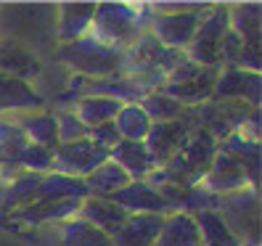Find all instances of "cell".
I'll return each instance as SVG.
<instances>
[{
	"label": "cell",
	"mask_w": 262,
	"mask_h": 246,
	"mask_svg": "<svg viewBox=\"0 0 262 246\" xmlns=\"http://www.w3.org/2000/svg\"><path fill=\"white\" fill-rule=\"evenodd\" d=\"M151 21L148 3H96L90 37L117 51H127Z\"/></svg>",
	"instance_id": "obj_1"
},
{
	"label": "cell",
	"mask_w": 262,
	"mask_h": 246,
	"mask_svg": "<svg viewBox=\"0 0 262 246\" xmlns=\"http://www.w3.org/2000/svg\"><path fill=\"white\" fill-rule=\"evenodd\" d=\"M53 58L61 66H67L74 77H85V80L125 77V51L109 48L90 35L69 45H56Z\"/></svg>",
	"instance_id": "obj_2"
},
{
	"label": "cell",
	"mask_w": 262,
	"mask_h": 246,
	"mask_svg": "<svg viewBox=\"0 0 262 246\" xmlns=\"http://www.w3.org/2000/svg\"><path fill=\"white\" fill-rule=\"evenodd\" d=\"M217 153V138L207 130H191L186 146H183L164 167H157V175L172 186L180 188H196L202 183L204 172Z\"/></svg>",
	"instance_id": "obj_3"
},
{
	"label": "cell",
	"mask_w": 262,
	"mask_h": 246,
	"mask_svg": "<svg viewBox=\"0 0 262 246\" xmlns=\"http://www.w3.org/2000/svg\"><path fill=\"white\" fill-rule=\"evenodd\" d=\"M214 212L238 246H259V188H244L214 198Z\"/></svg>",
	"instance_id": "obj_4"
},
{
	"label": "cell",
	"mask_w": 262,
	"mask_h": 246,
	"mask_svg": "<svg viewBox=\"0 0 262 246\" xmlns=\"http://www.w3.org/2000/svg\"><path fill=\"white\" fill-rule=\"evenodd\" d=\"M214 80H217V69H204L191 64L188 58H183L180 64L164 77L162 93H167L172 101H178L183 109H193L212 98Z\"/></svg>",
	"instance_id": "obj_5"
},
{
	"label": "cell",
	"mask_w": 262,
	"mask_h": 246,
	"mask_svg": "<svg viewBox=\"0 0 262 246\" xmlns=\"http://www.w3.org/2000/svg\"><path fill=\"white\" fill-rule=\"evenodd\" d=\"M183 58L180 51L162 45L146 29L125 51V77H167Z\"/></svg>",
	"instance_id": "obj_6"
},
{
	"label": "cell",
	"mask_w": 262,
	"mask_h": 246,
	"mask_svg": "<svg viewBox=\"0 0 262 246\" xmlns=\"http://www.w3.org/2000/svg\"><path fill=\"white\" fill-rule=\"evenodd\" d=\"M228 29H230L228 6H212L209 13L204 16V21L199 24L193 40L188 42V48L183 51V56L196 66L220 72V51H223Z\"/></svg>",
	"instance_id": "obj_7"
},
{
	"label": "cell",
	"mask_w": 262,
	"mask_h": 246,
	"mask_svg": "<svg viewBox=\"0 0 262 246\" xmlns=\"http://www.w3.org/2000/svg\"><path fill=\"white\" fill-rule=\"evenodd\" d=\"M209 8H212V3H202L193 11H183V13H151L148 32L162 45L183 53L188 48V42L193 40L199 24H202L204 16L209 13Z\"/></svg>",
	"instance_id": "obj_8"
},
{
	"label": "cell",
	"mask_w": 262,
	"mask_h": 246,
	"mask_svg": "<svg viewBox=\"0 0 262 246\" xmlns=\"http://www.w3.org/2000/svg\"><path fill=\"white\" fill-rule=\"evenodd\" d=\"M103 162H109V148L93 143L90 138H82V141H74V143L56 146L51 172L85 180L93 170H98Z\"/></svg>",
	"instance_id": "obj_9"
},
{
	"label": "cell",
	"mask_w": 262,
	"mask_h": 246,
	"mask_svg": "<svg viewBox=\"0 0 262 246\" xmlns=\"http://www.w3.org/2000/svg\"><path fill=\"white\" fill-rule=\"evenodd\" d=\"M191 122L183 111L180 119H172V122H157V125L148 127V135L143 138V146L146 151L151 153V159L157 167H164L175 153L186 146L188 135H191Z\"/></svg>",
	"instance_id": "obj_10"
},
{
	"label": "cell",
	"mask_w": 262,
	"mask_h": 246,
	"mask_svg": "<svg viewBox=\"0 0 262 246\" xmlns=\"http://www.w3.org/2000/svg\"><path fill=\"white\" fill-rule=\"evenodd\" d=\"M259 93H262V77L244 72L238 66H223L214 80V90L209 101H241L252 109H259Z\"/></svg>",
	"instance_id": "obj_11"
},
{
	"label": "cell",
	"mask_w": 262,
	"mask_h": 246,
	"mask_svg": "<svg viewBox=\"0 0 262 246\" xmlns=\"http://www.w3.org/2000/svg\"><path fill=\"white\" fill-rule=\"evenodd\" d=\"M199 188L209 196H228V193H236V191H244V188H257L252 186L249 175L246 170L233 159V156H225V153H214V159L209 164V170L204 172Z\"/></svg>",
	"instance_id": "obj_12"
},
{
	"label": "cell",
	"mask_w": 262,
	"mask_h": 246,
	"mask_svg": "<svg viewBox=\"0 0 262 246\" xmlns=\"http://www.w3.org/2000/svg\"><path fill=\"white\" fill-rule=\"evenodd\" d=\"M42 74V58L27 48L24 42L11 37H0V77H13L27 85H32Z\"/></svg>",
	"instance_id": "obj_13"
},
{
	"label": "cell",
	"mask_w": 262,
	"mask_h": 246,
	"mask_svg": "<svg viewBox=\"0 0 262 246\" xmlns=\"http://www.w3.org/2000/svg\"><path fill=\"white\" fill-rule=\"evenodd\" d=\"M80 198H64V202H37L11 209V212H0V217L13 220V225H45V222H67L72 217H77V209H80Z\"/></svg>",
	"instance_id": "obj_14"
},
{
	"label": "cell",
	"mask_w": 262,
	"mask_h": 246,
	"mask_svg": "<svg viewBox=\"0 0 262 246\" xmlns=\"http://www.w3.org/2000/svg\"><path fill=\"white\" fill-rule=\"evenodd\" d=\"M109 202L122 207L127 214H172L169 204L143 180H130L125 188L106 196Z\"/></svg>",
	"instance_id": "obj_15"
},
{
	"label": "cell",
	"mask_w": 262,
	"mask_h": 246,
	"mask_svg": "<svg viewBox=\"0 0 262 246\" xmlns=\"http://www.w3.org/2000/svg\"><path fill=\"white\" fill-rule=\"evenodd\" d=\"M13 125L21 130L32 146H40L45 151H56L58 146V127H56V111L51 109H40V111H19V114H8Z\"/></svg>",
	"instance_id": "obj_16"
},
{
	"label": "cell",
	"mask_w": 262,
	"mask_h": 246,
	"mask_svg": "<svg viewBox=\"0 0 262 246\" xmlns=\"http://www.w3.org/2000/svg\"><path fill=\"white\" fill-rule=\"evenodd\" d=\"M93 13L96 3H58L56 29H53L56 45H69L85 37L90 32V24H93Z\"/></svg>",
	"instance_id": "obj_17"
},
{
	"label": "cell",
	"mask_w": 262,
	"mask_h": 246,
	"mask_svg": "<svg viewBox=\"0 0 262 246\" xmlns=\"http://www.w3.org/2000/svg\"><path fill=\"white\" fill-rule=\"evenodd\" d=\"M48 98L35 85H27L13 77H0V117L19 114V111H40L48 109Z\"/></svg>",
	"instance_id": "obj_18"
},
{
	"label": "cell",
	"mask_w": 262,
	"mask_h": 246,
	"mask_svg": "<svg viewBox=\"0 0 262 246\" xmlns=\"http://www.w3.org/2000/svg\"><path fill=\"white\" fill-rule=\"evenodd\" d=\"M127 217H130V214L122 209V207H117L114 202H109V198H101V196H88V198H82L80 209H77V220L90 222L93 228L103 230L106 236H114Z\"/></svg>",
	"instance_id": "obj_19"
},
{
	"label": "cell",
	"mask_w": 262,
	"mask_h": 246,
	"mask_svg": "<svg viewBox=\"0 0 262 246\" xmlns=\"http://www.w3.org/2000/svg\"><path fill=\"white\" fill-rule=\"evenodd\" d=\"M167 214H130L112 236L114 246H154Z\"/></svg>",
	"instance_id": "obj_20"
},
{
	"label": "cell",
	"mask_w": 262,
	"mask_h": 246,
	"mask_svg": "<svg viewBox=\"0 0 262 246\" xmlns=\"http://www.w3.org/2000/svg\"><path fill=\"white\" fill-rule=\"evenodd\" d=\"M109 159L117 167H122L130 180H146L154 170H157V164H154V159H151V153L146 151V146L135 143V141H117L109 148Z\"/></svg>",
	"instance_id": "obj_21"
},
{
	"label": "cell",
	"mask_w": 262,
	"mask_h": 246,
	"mask_svg": "<svg viewBox=\"0 0 262 246\" xmlns=\"http://www.w3.org/2000/svg\"><path fill=\"white\" fill-rule=\"evenodd\" d=\"M228 21L230 32H233L241 42L244 51L259 53V3H238L228 6Z\"/></svg>",
	"instance_id": "obj_22"
},
{
	"label": "cell",
	"mask_w": 262,
	"mask_h": 246,
	"mask_svg": "<svg viewBox=\"0 0 262 246\" xmlns=\"http://www.w3.org/2000/svg\"><path fill=\"white\" fill-rule=\"evenodd\" d=\"M154 246H202L193 214H186V212L167 214Z\"/></svg>",
	"instance_id": "obj_23"
},
{
	"label": "cell",
	"mask_w": 262,
	"mask_h": 246,
	"mask_svg": "<svg viewBox=\"0 0 262 246\" xmlns=\"http://www.w3.org/2000/svg\"><path fill=\"white\" fill-rule=\"evenodd\" d=\"M125 103H119L114 98H103V96H85V98H77L69 109L72 114L82 122L88 130L101 127L106 122H114V117L119 114V109Z\"/></svg>",
	"instance_id": "obj_24"
},
{
	"label": "cell",
	"mask_w": 262,
	"mask_h": 246,
	"mask_svg": "<svg viewBox=\"0 0 262 246\" xmlns=\"http://www.w3.org/2000/svg\"><path fill=\"white\" fill-rule=\"evenodd\" d=\"M217 151L225 156H233L249 175L252 186L259 188V143L246 141L241 135H228L223 141H217Z\"/></svg>",
	"instance_id": "obj_25"
},
{
	"label": "cell",
	"mask_w": 262,
	"mask_h": 246,
	"mask_svg": "<svg viewBox=\"0 0 262 246\" xmlns=\"http://www.w3.org/2000/svg\"><path fill=\"white\" fill-rule=\"evenodd\" d=\"M40 177L37 172H19L8 186L0 188V212H11L37 202V188H40Z\"/></svg>",
	"instance_id": "obj_26"
},
{
	"label": "cell",
	"mask_w": 262,
	"mask_h": 246,
	"mask_svg": "<svg viewBox=\"0 0 262 246\" xmlns=\"http://www.w3.org/2000/svg\"><path fill=\"white\" fill-rule=\"evenodd\" d=\"M90 191L85 186V180H77L69 175H58V172H48L40 177V188H37V198L42 202H64V198H88Z\"/></svg>",
	"instance_id": "obj_27"
},
{
	"label": "cell",
	"mask_w": 262,
	"mask_h": 246,
	"mask_svg": "<svg viewBox=\"0 0 262 246\" xmlns=\"http://www.w3.org/2000/svg\"><path fill=\"white\" fill-rule=\"evenodd\" d=\"M58 236H61V246H114L112 236H106L103 230L93 228L85 220H67L58 225Z\"/></svg>",
	"instance_id": "obj_28"
},
{
	"label": "cell",
	"mask_w": 262,
	"mask_h": 246,
	"mask_svg": "<svg viewBox=\"0 0 262 246\" xmlns=\"http://www.w3.org/2000/svg\"><path fill=\"white\" fill-rule=\"evenodd\" d=\"M127 183H130L127 172L122 170V167H117L112 159L103 162L98 170H93V172L85 177V186H88L90 196H101V198L112 196V193L119 191V188H125Z\"/></svg>",
	"instance_id": "obj_29"
},
{
	"label": "cell",
	"mask_w": 262,
	"mask_h": 246,
	"mask_svg": "<svg viewBox=\"0 0 262 246\" xmlns=\"http://www.w3.org/2000/svg\"><path fill=\"white\" fill-rule=\"evenodd\" d=\"M114 127H117L119 141L143 143V138L148 135V127H151V119L141 111L138 103H125L119 109V114L114 117Z\"/></svg>",
	"instance_id": "obj_30"
},
{
	"label": "cell",
	"mask_w": 262,
	"mask_h": 246,
	"mask_svg": "<svg viewBox=\"0 0 262 246\" xmlns=\"http://www.w3.org/2000/svg\"><path fill=\"white\" fill-rule=\"evenodd\" d=\"M193 220H196V228H199L202 246H238L236 238L230 236V230L225 228V222L220 220V214L214 209L196 212Z\"/></svg>",
	"instance_id": "obj_31"
},
{
	"label": "cell",
	"mask_w": 262,
	"mask_h": 246,
	"mask_svg": "<svg viewBox=\"0 0 262 246\" xmlns=\"http://www.w3.org/2000/svg\"><path fill=\"white\" fill-rule=\"evenodd\" d=\"M138 106H141V111L151 119V125H157V122L180 119L183 111H186L178 101H172L167 93H162V87L154 90V93H148V96H143L141 101H138Z\"/></svg>",
	"instance_id": "obj_32"
},
{
	"label": "cell",
	"mask_w": 262,
	"mask_h": 246,
	"mask_svg": "<svg viewBox=\"0 0 262 246\" xmlns=\"http://www.w3.org/2000/svg\"><path fill=\"white\" fill-rule=\"evenodd\" d=\"M53 111H56V127H58V146L88 138V127L72 114V109H53Z\"/></svg>",
	"instance_id": "obj_33"
},
{
	"label": "cell",
	"mask_w": 262,
	"mask_h": 246,
	"mask_svg": "<svg viewBox=\"0 0 262 246\" xmlns=\"http://www.w3.org/2000/svg\"><path fill=\"white\" fill-rule=\"evenodd\" d=\"M88 138L93 143L103 146V148H112L117 141H119V135H117V127H114V122H106V125L101 127H93V130H88Z\"/></svg>",
	"instance_id": "obj_34"
},
{
	"label": "cell",
	"mask_w": 262,
	"mask_h": 246,
	"mask_svg": "<svg viewBox=\"0 0 262 246\" xmlns=\"http://www.w3.org/2000/svg\"><path fill=\"white\" fill-rule=\"evenodd\" d=\"M0 162H3V156H0Z\"/></svg>",
	"instance_id": "obj_35"
}]
</instances>
